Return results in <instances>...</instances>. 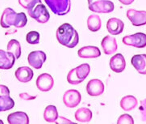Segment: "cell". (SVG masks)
I'll list each match as a JSON object with an SVG mask.
<instances>
[{
    "instance_id": "cell-18",
    "label": "cell",
    "mask_w": 146,
    "mask_h": 124,
    "mask_svg": "<svg viewBox=\"0 0 146 124\" xmlns=\"http://www.w3.org/2000/svg\"><path fill=\"white\" fill-rule=\"evenodd\" d=\"M15 76L16 77V79L19 82L22 83H28L31 81L33 80L34 73L33 71L29 67H19L15 72Z\"/></svg>"
},
{
    "instance_id": "cell-1",
    "label": "cell",
    "mask_w": 146,
    "mask_h": 124,
    "mask_svg": "<svg viewBox=\"0 0 146 124\" xmlns=\"http://www.w3.org/2000/svg\"><path fill=\"white\" fill-rule=\"evenodd\" d=\"M58 42L67 48H74L79 42V36L70 24L65 23L57 29L56 33Z\"/></svg>"
},
{
    "instance_id": "cell-34",
    "label": "cell",
    "mask_w": 146,
    "mask_h": 124,
    "mask_svg": "<svg viewBox=\"0 0 146 124\" xmlns=\"http://www.w3.org/2000/svg\"><path fill=\"white\" fill-rule=\"evenodd\" d=\"M57 123H73L71 121H70V120L65 119L64 118H60V121Z\"/></svg>"
},
{
    "instance_id": "cell-3",
    "label": "cell",
    "mask_w": 146,
    "mask_h": 124,
    "mask_svg": "<svg viewBox=\"0 0 146 124\" xmlns=\"http://www.w3.org/2000/svg\"><path fill=\"white\" fill-rule=\"evenodd\" d=\"M90 67L88 63L81 64L78 67L71 69L67 75V81L73 85H77L84 81L89 76Z\"/></svg>"
},
{
    "instance_id": "cell-6",
    "label": "cell",
    "mask_w": 146,
    "mask_h": 124,
    "mask_svg": "<svg viewBox=\"0 0 146 124\" xmlns=\"http://www.w3.org/2000/svg\"><path fill=\"white\" fill-rule=\"evenodd\" d=\"M122 42L128 46L145 48L146 46V34L144 33H137L132 35H127L123 38Z\"/></svg>"
},
{
    "instance_id": "cell-19",
    "label": "cell",
    "mask_w": 146,
    "mask_h": 124,
    "mask_svg": "<svg viewBox=\"0 0 146 124\" xmlns=\"http://www.w3.org/2000/svg\"><path fill=\"white\" fill-rule=\"evenodd\" d=\"M132 65L138 73L146 75V54H136L131 59Z\"/></svg>"
},
{
    "instance_id": "cell-14",
    "label": "cell",
    "mask_w": 146,
    "mask_h": 124,
    "mask_svg": "<svg viewBox=\"0 0 146 124\" xmlns=\"http://www.w3.org/2000/svg\"><path fill=\"white\" fill-rule=\"evenodd\" d=\"M109 65L111 69L115 73H121L126 67V61L125 58L121 54H116L113 57L111 58Z\"/></svg>"
},
{
    "instance_id": "cell-12",
    "label": "cell",
    "mask_w": 146,
    "mask_h": 124,
    "mask_svg": "<svg viewBox=\"0 0 146 124\" xmlns=\"http://www.w3.org/2000/svg\"><path fill=\"white\" fill-rule=\"evenodd\" d=\"M104 84L98 79H94L88 82L86 85V92L91 97H98L102 95L104 92Z\"/></svg>"
},
{
    "instance_id": "cell-25",
    "label": "cell",
    "mask_w": 146,
    "mask_h": 124,
    "mask_svg": "<svg viewBox=\"0 0 146 124\" xmlns=\"http://www.w3.org/2000/svg\"><path fill=\"white\" fill-rule=\"evenodd\" d=\"M14 106V100L10 96L0 95V112L11 110Z\"/></svg>"
},
{
    "instance_id": "cell-22",
    "label": "cell",
    "mask_w": 146,
    "mask_h": 124,
    "mask_svg": "<svg viewBox=\"0 0 146 124\" xmlns=\"http://www.w3.org/2000/svg\"><path fill=\"white\" fill-rule=\"evenodd\" d=\"M75 119L79 123H89L90 120L92 119V112L88 108L82 107L80 109L76 110Z\"/></svg>"
},
{
    "instance_id": "cell-2",
    "label": "cell",
    "mask_w": 146,
    "mask_h": 124,
    "mask_svg": "<svg viewBox=\"0 0 146 124\" xmlns=\"http://www.w3.org/2000/svg\"><path fill=\"white\" fill-rule=\"evenodd\" d=\"M27 23L28 19L25 13H17L11 7H7L3 11L0 19V25L3 29H8L11 26H14L17 29L24 28Z\"/></svg>"
},
{
    "instance_id": "cell-21",
    "label": "cell",
    "mask_w": 146,
    "mask_h": 124,
    "mask_svg": "<svg viewBox=\"0 0 146 124\" xmlns=\"http://www.w3.org/2000/svg\"><path fill=\"white\" fill-rule=\"evenodd\" d=\"M137 105H138V101L134 96H125L120 101V107L124 111H130L134 110Z\"/></svg>"
},
{
    "instance_id": "cell-8",
    "label": "cell",
    "mask_w": 146,
    "mask_h": 124,
    "mask_svg": "<svg viewBox=\"0 0 146 124\" xmlns=\"http://www.w3.org/2000/svg\"><path fill=\"white\" fill-rule=\"evenodd\" d=\"M63 103L68 108H74L79 105L82 100L80 92L76 89H70L65 92L63 97Z\"/></svg>"
},
{
    "instance_id": "cell-24",
    "label": "cell",
    "mask_w": 146,
    "mask_h": 124,
    "mask_svg": "<svg viewBox=\"0 0 146 124\" xmlns=\"http://www.w3.org/2000/svg\"><path fill=\"white\" fill-rule=\"evenodd\" d=\"M44 119L48 123H55L58 119V112L55 105H48L44 111Z\"/></svg>"
},
{
    "instance_id": "cell-23",
    "label": "cell",
    "mask_w": 146,
    "mask_h": 124,
    "mask_svg": "<svg viewBox=\"0 0 146 124\" xmlns=\"http://www.w3.org/2000/svg\"><path fill=\"white\" fill-rule=\"evenodd\" d=\"M86 24H87V28H88L90 31L98 32L99 29H101L102 20H101V18L99 17V15L96 14H93L90 15L88 17Z\"/></svg>"
},
{
    "instance_id": "cell-20",
    "label": "cell",
    "mask_w": 146,
    "mask_h": 124,
    "mask_svg": "<svg viewBox=\"0 0 146 124\" xmlns=\"http://www.w3.org/2000/svg\"><path fill=\"white\" fill-rule=\"evenodd\" d=\"M7 122L9 124H29V118L26 113L18 111L10 114L7 117Z\"/></svg>"
},
{
    "instance_id": "cell-35",
    "label": "cell",
    "mask_w": 146,
    "mask_h": 124,
    "mask_svg": "<svg viewBox=\"0 0 146 124\" xmlns=\"http://www.w3.org/2000/svg\"><path fill=\"white\" fill-rule=\"evenodd\" d=\"M0 124H3V122L2 120H0Z\"/></svg>"
},
{
    "instance_id": "cell-29",
    "label": "cell",
    "mask_w": 146,
    "mask_h": 124,
    "mask_svg": "<svg viewBox=\"0 0 146 124\" xmlns=\"http://www.w3.org/2000/svg\"><path fill=\"white\" fill-rule=\"evenodd\" d=\"M140 112H141V119L146 122V99L141 101Z\"/></svg>"
},
{
    "instance_id": "cell-7",
    "label": "cell",
    "mask_w": 146,
    "mask_h": 124,
    "mask_svg": "<svg viewBox=\"0 0 146 124\" xmlns=\"http://www.w3.org/2000/svg\"><path fill=\"white\" fill-rule=\"evenodd\" d=\"M89 9L97 13H111L115 9V6L110 0H96L89 5Z\"/></svg>"
},
{
    "instance_id": "cell-11",
    "label": "cell",
    "mask_w": 146,
    "mask_h": 124,
    "mask_svg": "<svg viewBox=\"0 0 146 124\" xmlns=\"http://www.w3.org/2000/svg\"><path fill=\"white\" fill-rule=\"evenodd\" d=\"M54 85V80L51 75L48 73H43L36 79V87L41 92H48Z\"/></svg>"
},
{
    "instance_id": "cell-13",
    "label": "cell",
    "mask_w": 146,
    "mask_h": 124,
    "mask_svg": "<svg viewBox=\"0 0 146 124\" xmlns=\"http://www.w3.org/2000/svg\"><path fill=\"white\" fill-rule=\"evenodd\" d=\"M101 46L105 54L111 55L116 52L118 49L117 42L112 36H106L102 40Z\"/></svg>"
},
{
    "instance_id": "cell-9",
    "label": "cell",
    "mask_w": 146,
    "mask_h": 124,
    "mask_svg": "<svg viewBox=\"0 0 146 124\" xmlns=\"http://www.w3.org/2000/svg\"><path fill=\"white\" fill-rule=\"evenodd\" d=\"M46 59H47V55L42 50L32 51L28 57L29 65L37 70L40 69L43 67V64L45 62Z\"/></svg>"
},
{
    "instance_id": "cell-33",
    "label": "cell",
    "mask_w": 146,
    "mask_h": 124,
    "mask_svg": "<svg viewBox=\"0 0 146 124\" xmlns=\"http://www.w3.org/2000/svg\"><path fill=\"white\" fill-rule=\"evenodd\" d=\"M119 1L123 5H130L132 4L135 0H119Z\"/></svg>"
},
{
    "instance_id": "cell-16",
    "label": "cell",
    "mask_w": 146,
    "mask_h": 124,
    "mask_svg": "<svg viewBox=\"0 0 146 124\" xmlns=\"http://www.w3.org/2000/svg\"><path fill=\"white\" fill-rule=\"evenodd\" d=\"M124 29V23L118 18H111L107 23V29L111 35H119L122 34Z\"/></svg>"
},
{
    "instance_id": "cell-17",
    "label": "cell",
    "mask_w": 146,
    "mask_h": 124,
    "mask_svg": "<svg viewBox=\"0 0 146 124\" xmlns=\"http://www.w3.org/2000/svg\"><path fill=\"white\" fill-rule=\"evenodd\" d=\"M78 55L82 58H96L101 55V51L97 46H87L79 49Z\"/></svg>"
},
{
    "instance_id": "cell-5",
    "label": "cell",
    "mask_w": 146,
    "mask_h": 124,
    "mask_svg": "<svg viewBox=\"0 0 146 124\" xmlns=\"http://www.w3.org/2000/svg\"><path fill=\"white\" fill-rule=\"evenodd\" d=\"M45 3L57 15H66L71 9L70 0H44Z\"/></svg>"
},
{
    "instance_id": "cell-27",
    "label": "cell",
    "mask_w": 146,
    "mask_h": 124,
    "mask_svg": "<svg viewBox=\"0 0 146 124\" xmlns=\"http://www.w3.org/2000/svg\"><path fill=\"white\" fill-rule=\"evenodd\" d=\"M26 41L30 45H36L40 42V34L36 31H31L26 35Z\"/></svg>"
},
{
    "instance_id": "cell-4",
    "label": "cell",
    "mask_w": 146,
    "mask_h": 124,
    "mask_svg": "<svg viewBox=\"0 0 146 124\" xmlns=\"http://www.w3.org/2000/svg\"><path fill=\"white\" fill-rule=\"evenodd\" d=\"M29 16L40 24H45L50 19V14L47 8L41 3V0H36L34 4L28 9Z\"/></svg>"
},
{
    "instance_id": "cell-15",
    "label": "cell",
    "mask_w": 146,
    "mask_h": 124,
    "mask_svg": "<svg viewBox=\"0 0 146 124\" xmlns=\"http://www.w3.org/2000/svg\"><path fill=\"white\" fill-rule=\"evenodd\" d=\"M15 62V57L9 51L0 50V69L9 70L12 68Z\"/></svg>"
},
{
    "instance_id": "cell-32",
    "label": "cell",
    "mask_w": 146,
    "mask_h": 124,
    "mask_svg": "<svg viewBox=\"0 0 146 124\" xmlns=\"http://www.w3.org/2000/svg\"><path fill=\"white\" fill-rule=\"evenodd\" d=\"M20 98L24 99V100H33L34 98H36V97H32V96L28 95L27 93H20L19 94Z\"/></svg>"
},
{
    "instance_id": "cell-30",
    "label": "cell",
    "mask_w": 146,
    "mask_h": 124,
    "mask_svg": "<svg viewBox=\"0 0 146 124\" xmlns=\"http://www.w3.org/2000/svg\"><path fill=\"white\" fill-rule=\"evenodd\" d=\"M36 0H19V3L26 10L29 9L35 3Z\"/></svg>"
},
{
    "instance_id": "cell-26",
    "label": "cell",
    "mask_w": 146,
    "mask_h": 124,
    "mask_svg": "<svg viewBox=\"0 0 146 124\" xmlns=\"http://www.w3.org/2000/svg\"><path fill=\"white\" fill-rule=\"evenodd\" d=\"M7 51L13 54L14 56L15 57V59H19L20 56H21V46H20V43L15 39L11 40L7 44Z\"/></svg>"
},
{
    "instance_id": "cell-10",
    "label": "cell",
    "mask_w": 146,
    "mask_h": 124,
    "mask_svg": "<svg viewBox=\"0 0 146 124\" xmlns=\"http://www.w3.org/2000/svg\"><path fill=\"white\" fill-rule=\"evenodd\" d=\"M127 17L133 26H143L146 24V11L129 9L127 11Z\"/></svg>"
},
{
    "instance_id": "cell-31",
    "label": "cell",
    "mask_w": 146,
    "mask_h": 124,
    "mask_svg": "<svg viewBox=\"0 0 146 124\" xmlns=\"http://www.w3.org/2000/svg\"><path fill=\"white\" fill-rule=\"evenodd\" d=\"M0 95L10 96V90L7 86L0 84Z\"/></svg>"
},
{
    "instance_id": "cell-28",
    "label": "cell",
    "mask_w": 146,
    "mask_h": 124,
    "mask_svg": "<svg viewBox=\"0 0 146 124\" xmlns=\"http://www.w3.org/2000/svg\"><path fill=\"white\" fill-rule=\"evenodd\" d=\"M133 124L134 120L129 115H122L117 120V124Z\"/></svg>"
}]
</instances>
